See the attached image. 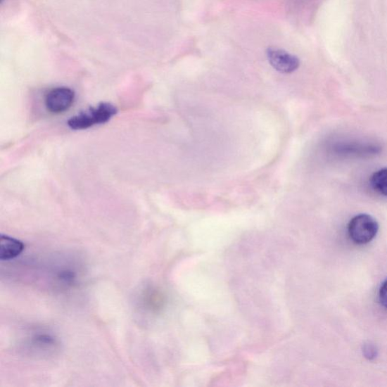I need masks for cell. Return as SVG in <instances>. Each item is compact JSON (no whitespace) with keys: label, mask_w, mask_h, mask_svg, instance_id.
Segmentation results:
<instances>
[{"label":"cell","mask_w":387,"mask_h":387,"mask_svg":"<svg viewBox=\"0 0 387 387\" xmlns=\"http://www.w3.org/2000/svg\"><path fill=\"white\" fill-rule=\"evenodd\" d=\"M379 299L383 307L387 309V279L381 285L379 291Z\"/></svg>","instance_id":"obj_7"},{"label":"cell","mask_w":387,"mask_h":387,"mask_svg":"<svg viewBox=\"0 0 387 387\" xmlns=\"http://www.w3.org/2000/svg\"><path fill=\"white\" fill-rule=\"evenodd\" d=\"M117 113L118 109L115 106L103 103L71 118L68 121V125L74 130L86 129L107 123Z\"/></svg>","instance_id":"obj_1"},{"label":"cell","mask_w":387,"mask_h":387,"mask_svg":"<svg viewBox=\"0 0 387 387\" xmlns=\"http://www.w3.org/2000/svg\"><path fill=\"white\" fill-rule=\"evenodd\" d=\"M75 99V91L68 87H58L46 95V107L51 113L60 114L72 106Z\"/></svg>","instance_id":"obj_3"},{"label":"cell","mask_w":387,"mask_h":387,"mask_svg":"<svg viewBox=\"0 0 387 387\" xmlns=\"http://www.w3.org/2000/svg\"><path fill=\"white\" fill-rule=\"evenodd\" d=\"M267 57L272 67L282 74H291L300 67V60L281 49L270 47Z\"/></svg>","instance_id":"obj_4"},{"label":"cell","mask_w":387,"mask_h":387,"mask_svg":"<svg viewBox=\"0 0 387 387\" xmlns=\"http://www.w3.org/2000/svg\"><path fill=\"white\" fill-rule=\"evenodd\" d=\"M371 184L376 191L387 197V168L374 172L371 178Z\"/></svg>","instance_id":"obj_6"},{"label":"cell","mask_w":387,"mask_h":387,"mask_svg":"<svg viewBox=\"0 0 387 387\" xmlns=\"http://www.w3.org/2000/svg\"><path fill=\"white\" fill-rule=\"evenodd\" d=\"M364 355L367 359L374 360L376 356V350L374 345L371 344L365 345L363 349Z\"/></svg>","instance_id":"obj_8"},{"label":"cell","mask_w":387,"mask_h":387,"mask_svg":"<svg viewBox=\"0 0 387 387\" xmlns=\"http://www.w3.org/2000/svg\"><path fill=\"white\" fill-rule=\"evenodd\" d=\"M379 229L378 222L369 215H359L349 222V237L356 244L363 246L370 243Z\"/></svg>","instance_id":"obj_2"},{"label":"cell","mask_w":387,"mask_h":387,"mask_svg":"<svg viewBox=\"0 0 387 387\" xmlns=\"http://www.w3.org/2000/svg\"><path fill=\"white\" fill-rule=\"evenodd\" d=\"M25 249L24 243L11 237H0V259L13 260L20 255Z\"/></svg>","instance_id":"obj_5"}]
</instances>
